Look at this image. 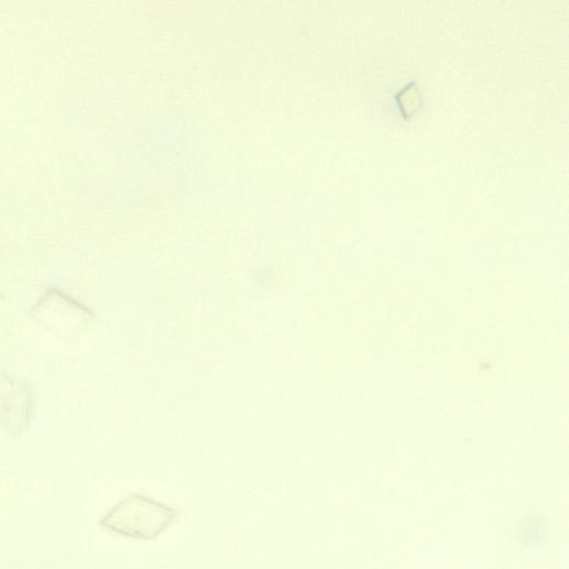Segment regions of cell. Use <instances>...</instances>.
<instances>
[{
    "mask_svg": "<svg viewBox=\"0 0 569 569\" xmlns=\"http://www.w3.org/2000/svg\"><path fill=\"white\" fill-rule=\"evenodd\" d=\"M178 510L163 501L130 492L100 519L106 530L136 540L158 538L176 519Z\"/></svg>",
    "mask_w": 569,
    "mask_h": 569,
    "instance_id": "cell-1",
    "label": "cell"
}]
</instances>
